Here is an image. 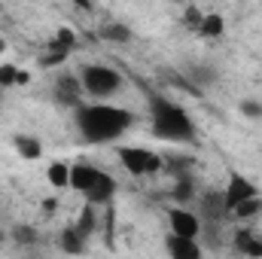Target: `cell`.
<instances>
[{
  "mask_svg": "<svg viewBox=\"0 0 262 259\" xmlns=\"http://www.w3.org/2000/svg\"><path fill=\"white\" fill-rule=\"evenodd\" d=\"M226 217H229V210H226L223 192H213V189H210V192L201 195V213H198L201 229H207V226H220Z\"/></svg>",
  "mask_w": 262,
  "mask_h": 259,
  "instance_id": "obj_8",
  "label": "cell"
},
{
  "mask_svg": "<svg viewBox=\"0 0 262 259\" xmlns=\"http://www.w3.org/2000/svg\"><path fill=\"white\" fill-rule=\"evenodd\" d=\"M195 31L204 37V40L223 37V34H226V18H223L220 12H204V15H201V25H198Z\"/></svg>",
  "mask_w": 262,
  "mask_h": 259,
  "instance_id": "obj_16",
  "label": "cell"
},
{
  "mask_svg": "<svg viewBox=\"0 0 262 259\" xmlns=\"http://www.w3.org/2000/svg\"><path fill=\"white\" fill-rule=\"evenodd\" d=\"M6 241H9V232H6V229H0V247H3Z\"/></svg>",
  "mask_w": 262,
  "mask_h": 259,
  "instance_id": "obj_27",
  "label": "cell"
},
{
  "mask_svg": "<svg viewBox=\"0 0 262 259\" xmlns=\"http://www.w3.org/2000/svg\"><path fill=\"white\" fill-rule=\"evenodd\" d=\"M46 180L52 189H70V165L67 162H52L46 168Z\"/></svg>",
  "mask_w": 262,
  "mask_h": 259,
  "instance_id": "obj_19",
  "label": "cell"
},
{
  "mask_svg": "<svg viewBox=\"0 0 262 259\" xmlns=\"http://www.w3.org/2000/svg\"><path fill=\"white\" fill-rule=\"evenodd\" d=\"M64 61H67V52H58V49H49V52L40 58V64L49 67V70H52V67H58V64H64Z\"/></svg>",
  "mask_w": 262,
  "mask_h": 259,
  "instance_id": "obj_25",
  "label": "cell"
},
{
  "mask_svg": "<svg viewBox=\"0 0 262 259\" xmlns=\"http://www.w3.org/2000/svg\"><path fill=\"white\" fill-rule=\"evenodd\" d=\"M79 82H82V92L95 101H107V98L119 95L125 85L122 73L110 64H82L79 67Z\"/></svg>",
  "mask_w": 262,
  "mask_h": 259,
  "instance_id": "obj_3",
  "label": "cell"
},
{
  "mask_svg": "<svg viewBox=\"0 0 262 259\" xmlns=\"http://www.w3.org/2000/svg\"><path fill=\"white\" fill-rule=\"evenodd\" d=\"M6 49H9V43H6V37H3V34H0V55H3V52H6Z\"/></svg>",
  "mask_w": 262,
  "mask_h": 259,
  "instance_id": "obj_28",
  "label": "cell"
},
{
  "mask_svg": "<svg viewBox=\"0 0 262 259\" xmlns=\"http://www.w3.org/2000/svg\"><path fill=\"white\" fill-rule=\"evenodd\" d=\"M119 189V183H116V177L113 174H107V171H101V177H98V183L85 192V204H92V207H101V204H110L113 201V195Z\"/></svg>",
  "mask_w": 262,
  "mask_h": 259,
  "instance_id": "obj_11",
  "label": "cell"
},
{
  "mask_svg": "<svg viewBox=\"0 0 262 259\" xmlns=\"http://www.w3.org/2000/svg\"><path fill=\"white\" fill-rule=\"evenodd\" d=\"M101 40H107V43H131L134 40V34H131L128 25H122V21H107V25H101Z\"/></svg>",
  "mask_w": 262,
  "mask_h": 259,
  "instance_id": "obj_17",
  "label": "cell"
},
{
  "mask_svg": "<svg viewBox=\"0 0 262 259\" xmlns=\"http://www.w3.org/2000/svg\"><path fill=\"white\" fill-rule=\"evenodd\" d=\"M250 198H259V186L241 174V171H229V180H226V189H223V201H226V210L232 213L238 204L250 201Z\"/></svg>",
  "mask_w": 262,
  "mask_h": 259,
  "instance_id": "obj_5",
  "label": "cell"
},
{
  "mask_svg": "<svg viewBox=\"0 0 262 259\" xmlns=\"http://www.w3.org/2000/svg\"><path fill=\"white\" fill-rule=\"evenodd\" d=\"M149 131L168 143H192L198 134L192 116L168 98H149Z\"/></svg>",
  "mask_w": 262,
  "mask_h": 259,
  "instance_id": "obj_2",
  "label": "cell"
},
{
  "mask_svg": "<svg viewBox=\"0 0 262 259\" xmlns=\"http://www.w3.org/2000/svg\"><path fill=\"white\" fill-rule=\"evenodd\" d=\"M0 104H3V89H0Z\"/></svg>",
  "mask_w": 262,
  "mask_h": 259,
  "instance_id": "obj_29",
  "label": "cell"
},
{
  "mask_svg": "<svg viewBox=\"0 0 262 259\" xmlns=\"http://www.w3.org/2000/svg\"><path fill=\"white\" fill-rule=\"evenodd\" d=\"M165 217H168L171 235H177V238H198V235H201V220H198V213H192L189 207L171 204Z\"/></svg>",
  "mask_w": 262,
  "mask_h": 259,
  "instance_id": "obj_7",
  "label": "cell"
},
{
  "mask_svg": "<svg viewBox=\"0 0 262 259\" xmlns=\"http://www.w3.org/2000/svg\"><path fill=\"white\" fill-rule=\"evenodd\" d=\"M28 82H31V70H21L18 67V82L15 85H28Z\"/></svg>",
  "mask_w": 262,
  "mask_h": 259,
  "instance_id": "obj_26",
  "label": "cell"
},
{
  "mask_svg": "<svg viewBox=\"0 0 262 259\" xmlns=\"http://www.w3.org/2000/svg\"><path fill=\"white\" fill-rule=\"evenodd\" d=\"M12 146H15V153H18L21 159H28V162H37V159L43 156V140L34 137V134H15V137H12Z\"/></svg>",
  "mask_w": 262,
  "mask_h": 259,
  "instance_id": "obj_15",
  "label": "cell"
},
{
  "mask_svg": "<svg viewBox=\"0 0 262 259\" xmlns=\"http://www.w3.org/2000/svg\"><path fill=\"white\" fill-rule=\"evenodd\" d=\"M85 238L76 232V226L70 223V226H64L61 232H58V250L64 253V256H82L85 253Z\"/></svg>",
  "mask_w": 262,
  "mask_h": 259,
  "instance_id": "obj_12",
  "label": "cell"
},
{
  "mask_svg": "<svg viewBox=\"0 0 262 259\" xmlns=\"http://www.w3.org/2000/svg\"><path fill=\"white\" fill-rule=\"evenodd\" d=\"M101 177V168L92 162H73L70 165V189L79 195H85Z\"/></svg>",
  "mask_w": 262,
  "mask_h": 259,
  "instance_id": "obj_10",
  "label": "cell"
},
{
  "mask_svg": "<svg viewBox=\"0 0 262 259\" xmlns=\"http://www.w3.org/2000/svg\"><path fill=\"white\" fill-rule=\"evenodd\" d=\"M18 82V67L15 64H0V89H12Z\"/></svg>",
  "mask_w": 262,
  "mask_h": 259,
  "instance_id": "obj_24",
  "label": "cell"
},
{
  "mask_svg": "<svg viewBox=\"0 0 262 259\" xmlns=\"http://www.w3.org/2000/svg\"><path fill=\"white\" fill-rule=\"evenodd\" d=\"M73 125L79 131V137L92 146L116 143L122 134L131 131L134 113L110 104V101H92V104H82L79 110H73Z\"/></svg>",
  "mask_w": 262,
  "mask_h": 259,
  "instance_id": "obj_1",
  "label": "cell"
},
{
  "mask_svg": "<svg viewBox=\"0 0 262 259\" xmlns=\"http://www.w3.org/2000/svg\"><path fill=\"white\" fill-rule=\"evenodd\" d=\"M165 250H168V259H204V247L198 238H177L171 232L165 238Z\"/></svg>",
  "mask_w": 262,
  "mask_h": 259,
  "instance_id": "obj_9",
  "label": "cell"
},
{
  "mask_svg": "<svg viewBox=\"0 0 262 259\" xmlns=\"http://www.w3.org/2000/svg\"><path fill=\"white\" fill-rule=\"evenodd\" d=\"M9 238H12L15 247H34V244L40 241V232H37L34 226H28V223H15V226L9 229Z\"/></svg>",
  "mask_w": 262,
  "mask_h": 259,
  "instance_id": "obj_18",
  "label": "cell"
},
{
  "mask_svg": "<svg viewBox=\"0 0 262 259\" xmlns=\"http://www.w3.org/2000/svg\"><path fill=\"white\" fill-rule=\"evenodd\" d=\"M49 49H58V52H73L76 49V34L70 31V28H58V34L52 37V43H49Z\"/></svg>",
  "mask_w": 262,
  "mask_h": 259,
  "instance_id": "obj_22",
  "label": "cell"
},
{
  "mask_svg": "<svg viewBox=\"0 0 262 259\" xmlns=\"http://www.w3.org/2000/svg\"><path fill=\"white\" fill-rule=\"evenodd\" d=\"M238 110L244 119H262V101H256V98H244L238 104Z\"/></svg>",
  "mask_w": 262,
  "mask_h": 259,
  "instance_id": "obj_23",
  "label": "cell"
},
{
  "mask_svg": "<svg viewBox=\"0 0 262 259\" xmlns=\"http://www.w3.org/2000/svg\"><path fill=\"white\" fill-rule=\"evenodd\" d=\"M232 247H235L241 256L262 259V238H256L250 229H238V232H235V238H232Z\"/></svg>",
  "mask_w": 262,
  "mask_h": 259,
  "instance_id": "obj_14",
  "label": "cell"
},
{
  "mask_svg": "<svg viewBox=\"0 0 262 259\" xmlns=\"http://www.w3.org/2000/svg\"><path fill=\"white\" fill-rule=\"evenodd\" d=\"M259 213H262V195H259V198L244 201V204H238V207L232 210V217H235V220H241V223H250V220H256Z\"/></svg>",
  "mask_w": 262,
  "mask_h": 259,
  "instance_id": "obj_21",
  "label": "cell"
},
{
  "mask_svg": "<svg viewBox=\"0 0 262 259\" xmlns=\"http://www.w3.org/2000/svg\"><path fill=\"white\" fill-rule=\"evenodd\" d=\"M171 198H174V204H177V207H186L189 201H195V198H198L195 177H192V174H177L174 189H171Z\"/></svg>",
  "mask_w": 262,
  "mask_h": 259,
  "instance_id": "obj_13",
  "label": "cell"
},
{
  "mask_svg": "<svg viewBox=\"0 0 262 259\" xmlns=\"http://www.w3.org/2000/svg\"><path fill=\"white\" fill-rule=\"evenodd\" d=\"M82 82H79V73H58L55 82H52V98L61 104V107H70V110H79L85 101H82Z\"/></svg>",
  "mask_w": 262,
  "mask_h": 259,
  "instance_id": "obj_6",
  "label": "cell"
},
{
  "mask_svg": "<svg viewBox=\"0 0 262 259\" xmlns=\"http://www.w3.org/2000/svg\"><path fill=\"white\" fill-rule=\"evenodd\" d=\"M73 226H76V232H79V235L89 241V238H92V232L98 229V217H95V207H92V204H85V207L79 210V217H76V223H73Z\"/></svg>",
  "mask_w": 262,
  "mask_h": 259,
  "instance_id": "obj_20",
  "label": "cell"
},
{
  "mask_svg": "<svg viewBox=\"0 0 262 259\" xmlns=\"http://www.w3.org/2000/svg\"><path fill=\"white\" fill-rule=\"evenodd\" d=\"M116 156H119L122 168L128 171L131 177H152V174H162L165 171V159L156 156L146 146H119Z\"/></svg>",
  "mask_w": 262,
  "mask_h": 259,
  "instance_id": "obj_4",
  "label": "cell"
}]
</instances>
